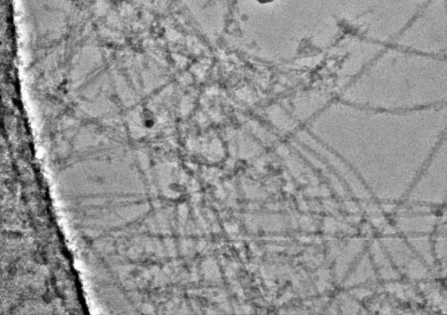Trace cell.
<instances>
[{"label":"cell","mask_w":447,"mask_h":315,"mask_svg":"<svg viewBox=\"0 0 447 315\" xmlns=\"http://www.w3.org/2000/svg\"><path fill=\"white\" fill-rule=\"evenodd\" d=\"M258 1L261 3H267V2H269L272 1V0H258Z\"/></svg>","instance_id":"obj_1"}]
</instances>
